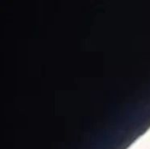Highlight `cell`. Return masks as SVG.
Wrapping results in <instances>:
<instances>
[]
</instances>
